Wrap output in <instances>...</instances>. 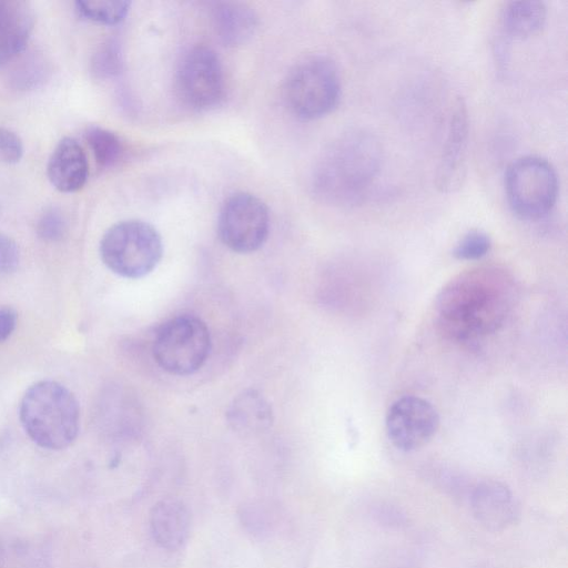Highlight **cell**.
<instances>
[{
    "label": "cell",
    "mask_w": 568,
    "mask_h": 568,
    "mask_svg": "<svg viewBox=\"0 0 568 568\" xmlns=\"http://www.w3.org/2000/svg\"><path fill=\"white\" fill-rule=\"evenodd\" d=\"M516 297L513 278L497 267L459 274L439 293L435 316L448 338L466 342L494 333L504 323Z\"/></svg>",
    "instance_id": "cell-1"
},
{
    "label": "cell",
    "mask_w": 568,
    "mask_h": 568,
    "mask_svg": "<svg viewBox=\"0 0 568 568\" xmlns=\"http://www.w3.org/2000/svg\"><path fill=\"white\" fill-rule=\"evenodd\" d=\"M383 164L379 140L365 130L337 138L324 152L315 171L314 187L324 201L352 206L365 200Z\"/></svg>",
    "instance_id": "cell-2"
},
{
    "label": "cell",
    "mask_w": 568,
    "mask_h": 568,
    "mask_svg": "<svg viewBox=\"0 0 568 568\" xmlns=\"http://www.w3.org/2000/svg\"><path fill=\"white\" fill-rule=\"evenodd\" d=\"M19 417L31 440L45 449L67 448L79 433L78 400L65 386L54 381H40L27 389Z\"/></svg>",
    "instance_id": "cell-3"
},
{
    "label": "cell",
    "mask_w": 568,
    "mask_h": 568,
    "mask_svg": "<svg viewBox=\"0 0 568 568\" xmlns=\"http://www.w3.org/2000/svg\"><path fill=\"white\" fill-rule=\"evenodd\" d=\"M341 79L335 63L324 55H311L288 71L283 97L296 118L317 120L331 113L341 99Z\"/></svg>",
    "instance_id": "cell-4"
},
{
    "label": "cell",
    "mask_w": 568,
    "mask_h": 568,
    "mask_svg": "<svg viewBox=\"0 0 568 568\" xmlns=\"http://www.w3.org/2000/svg\"><path fill=\"white\" fill-rule=\"evenodd\" d=\"M99 251L102 262L113 273L140 278L156 267L163 244L156 229L148 222L125 220L105 231Z\"/></svg>",
    "instance_id": "cell-5"
},
{
    "label": "cell",
    "mask_w": 568,
    "mask_h": 568,
    "mask_svg": "<svg viewBox=\"0 0 568 568\" xmlns=\"http://www.w3.org/2000/svg\"><path fill=\"white\" fill-rule=\"evenodd\" d=\"M505 193L513 213L536 221L550 213L558 196V176L544 158L521 156L505 173Z\"/></svg>",
    "instance_id": "cell-6"
},
{
    "label": "cell",
    "mask_w": 568,
    "mask_h": 568,
    "mask_svg": "<svg viewBox=\"0 0 568 568\" xmlns=\"http://www.w3.org/2000/svg\"><path fill=\"white\" fill-rule=\"evenodd\" d=\"M211 335L205 323L192 315H181L165 322L153 341V357L158 365L174 375H191L206 362Z\"/></svg>",
    "instance_id": "cell-7"
},
{
    "label": "cell",
    "mask_w": 568,
    "mask_h": 568,
    "mask_svg": "<svg viewBox=\"0 0 568 568\" xmlns=\"http://www.w3.org/2000/svg\"><path fill=\"white\" fill-rule=\"evenodd\" d=\"M268 232L270 213L261 199L237 192L224 201L217 217V233L230 250L241 254L257 251Z\"/></svg>",
    "instance_id": "cell-8"
},
{
    "label": "cell",
    "mask_w": 568,
    "mask_h": 568,
    "mask_svg": "<svg viewBox=\"0 0 568 568\" xmlns=\"http://www.w3.org/2000/svg\"><path fill=\"white\" fill-rule=\"evenodd\" d=\"M176 89L182 101L193 110H210L220 104L225 80L216 52L206 45L190 49L180 62Z\"/></svg>",
    "instance_id": "cell-9"
},
{
    "label": "cell",
    "mask_w": 568,
    "mask_h": 568,
    "mask_svg": "<svg viewBox=\"0 0 568 568\" xmlns=\"http://www.w3.org/2000/svg\"><path fill=\"white\" fill-rule=\"evenodd\" d=\"M439 416L435 407L417 396L395 400L386 415V433L392 444L404 452L423 447L436 434Z\"/></svg>",
    "instance_id": "cell-10"
},
{
    "label": "cell",
    "mask_w": 568,
    "mask_h": 568,
    "mask_svg": "<svg viewBox=\"0 0 568 568\" xmlns=\"http://www.w3.org/2000/svg\"><path fill=\"white\" fill-rule=\"evenodd\" d=\"M469 116L463 98L452 104L447 135L436 172V186L445 193L457 191L467 171Z\"/></svg>",
    "instance_id": "cell-11"
},
{
    "label": "cell",
    "mask_w": 568,
    "mask_h": 568,
    "mask_svg": "<svg viewBox=\"0 0 568 568\" xmlns=\"http://www.w3.org/2000/svg\"><path fill=\"white\" fill-rule=\"evenodd\" d=\"M469 504L476 520L490 531L508 528L519 515L513 491L496 480L477 484L470 493Z\"/></svg>",
    "instance_id": "cell-12"
},
{
    "label": "cell",
    "mask_w": 568,
    "mask_h": 568,
    "mask_svg": "<svg viewBox=\"0 0 568 568\" xmlns=\"http://www.w3.org/2000/svg\"><path fill=\"white\" fill-rule=\"evenodd\" d=\"M47 175L51 185L63 193H73L84 186L89 164L83 148L75 139L65 136L58 142L49 158Z\"/></svg>",
    "instance_id": "cell-13"
},
{
    "label": "cell",
    "mask_w": 568,
    "mask_h": 568,
    "mask_svg": "<svg viewBox=\"0 0 568 568\" xmlns=\"http://www.w3.org/2000/svg\"><path fill=\"white\" fill-rule=\"evenodd\" d=\"M33 24L34 16L29 2L0 0V68L24 51Z\"/></svg>",
    "instance_id": "cell-14"
},
{
    "label": "cell",
    "mask_w": 568,
    "mask_h": 568,
    "mask_svg": "<svg viewBox=\"0 0 568 568\" xmlns=\"http://www.w3.org/2000/svg\"><path fill=\"white\" fill-rule=\"evenodd\" d=\"M150 527L158 545L168 550L179 549L190 534L189 510L179 500H161L151 510Z\"/></svg>",
    "instance_id": "cell-15"
},
{
    "label": "cell",
    "mask_w": 568,
    "mask_h": 568,
    "mask_svg": "<svg viewBox=\"0 0 568 568\" xmlns=\"http://www.w3.org/2000/svg\"><path fill=\"white\" fill-rule=\"evenodd\" d=\"M214 29L220 40L229 47L245 43L257 27L255 12L245 3L226 1L213 8Z\"/></svg>",
    "instance_id": "cell-16"
},
{
    "label": "cell",
    "mask_w": 568,
    "mask_h": 568,
    "mask_svg": "<svg viewBox=\"0 0 568 568\" xmlns=\"http://www.w3.org/2000/svg\"><path fill=\"white\" fill-rule=\"evenodd\" d=\"M546 17L547 8L541 1H510L501 10L500 27L511 39H526L541 30Z\"/></svg>",
    "instance_id": "cell-17"
},
{
    "label": "cell",
    "mask_w": 568,
    "mask_h": 568,
    "mask_svg": "<svg viewBox=\"0 0 568 568\" xmlns=\"http://www.w3.org/2000/svg\"><path fill=\"white\" fill-rule=\"evenodd\" d=\"M85 141L94 156L97 164L102 169L116 165L124 154V145L114 132L92 125L84 132Z\"/></svg>",
    "instance_id": "cell-18"
},
{
    "label": "cell",
    "mask_w": 568,
    "mask_h": 568,
    "mask_svg": "<svg viewBox=\"0 0 568 568\" xmlns=\"http://www.w3.org/2000/svg\"><path fill=\"white\" fill-rule=\"evenodd\" d=\"M48 73L45 59L38 52H29L17 59L8 72V82L19 91L32 90L43 83Z\"/></svg>",
    "instance_id": "cell-19"
},
{
    "label": "cell",
    "mask_w": 568,
    "mask_h": 568,
    "mask_svg": "<svg viewBox=\"0 0 568 568\" xmlns=\"http://www.w3.org/2000/svg\"><path fill=\"white\" fill-rule=\"evenodd\" d=\"M131 2L120 0H78L74 10L84 20L104 26L123 21L130 11Z\"/></svg>",
    "instance_id": "cell-20"
},
{
    "label": "cell",
    "mask_w": 568,
    "mask_h": 568,
    "mask_svg": "<svg viewBox=\"0 0 568 568\" xmlns=\"http://www.w3.org/2000/svg\"><path fill=\"white\" fill-rule=\"evenodd\" d=\"M230 414L235 426L244 427L264 426L271 417L267 404L254 394L237 398Z\"/></svg>",
    "instance_id": "cell-21"
},
{
    "label": "cell",
    "mask_w": 568,
    "mask_h": 568,
    "mask_svg": "<svg viewBox=\"0 0 568 568\" xmlns=\"http://www.w3.org/2000/svg\"><path fill=\"white\" fill-rule=\"evenodd\" d=\"M121 65L120 45L116 41L109 40L93 54L90 68L97 79H110L119 74Z\"/></svg>",
    "instance_id": "cell-22"
},
{
    "label": "cell",
    "mask_w": 568,
    "mask_h": 568,
    "mask_svg": "<svg viewBox=\"0 0 568 568\" xmlns=\"http://www.w3.org/2000/svg\"><path fill=\"white\" fill-rule=\"evenodd\" d=\"M491 247L489 236L478 230L469 231L456 244L453 255L462 261H475L485 256Z\"/></svg>",
    "instance_id": "cell-23"
},
{
    "label": "cell",
    "mask_w": 568,
    "mask_h": 568,
    "mask_svg": "<svg viewBox=\"0 0 568 568\" xmlns=\"http://www.w3.org/2000/svg\"><path fill=\"white\" fill-rule=\"evenodd\" d=\"M67 232V222L61 212L54 207L47 210L37 223V234L47 242L60 241Z\"/></svg>",
    "instance_id": "cell-24"
},
{
    "label": "cell",
    "mask_w": 568,
    "mask_h": 568,
    "mask_svg": "<svg viewBox=\"0 0 568 568\" xmlns=\"http://www.w3.org/2000/svg\"><path fill=\"white\" fill-rule=\"evenodd\" d=\"M22 155L23 144L19 135L11 130L0 128V161L7 164H16Z\"/></svg>",
    "instance_id": "cell-25"
},
{
    "label": "cell",
    "mask_w": 568,
    "mask_h": 568,
    "mask_svg": "<svg viewBox=\"0 0 568 568\" xmlns=\"http://www.w3.org/2000/svg\"><path fill=\"white\" fill-rule=\"evenodd\" d=\"M20 261L17 243L7 234L0 232V274L13 272Z\"/></svg>",
    "instance_id": "cell-26"
},
{
    "label": "cell",
    "mask_w": 568,
    "mask_h": 568,
    "mask_svg": "<svg viewBox=\"0 0 568 568\" xmlns=\"http://www.w3.org/2000/svg\"><path fill=\"white\" fill-rule=\"evenodd\" d=\"M17 313L10 307L0 308V343L4 342L14 331Z\"/></svg>",
    "instance_id": "cell-27"
},
{
    "label": "cell",
    "mask_w": 568,
    "mask_h": 568,
    "mask_svg": "<svg viewBox=\"0 0 568 568\" xmlns=\"http://www.w3.org/2000/svg\"><path fill=\"white\" fill-rule=\"evenodd\" d=\"M0 559H1V549H0Z\"/></svg>",
    "instance_id": "cell-28"
}]
</instances>
